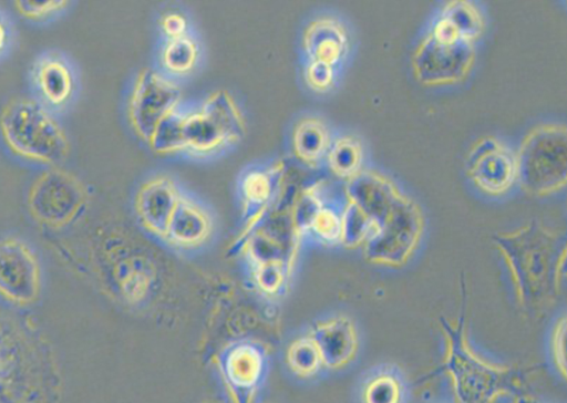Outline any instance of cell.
I'll use <instances>...</instances> for the list:
<instances>
[{
	"mask_svg": "<svg viewBox=\"0 0 567 403\" xmlns=\"http://www.w3.org/2000/svg\"><path fill=\"white\" fill-rule=\"evenodd\" d=\"M343 216L365 259L401 267L414 254L424 229L419 205L385 175L361 169L347 179Z\"/></svg>",
	"mask_w": 567,
	"mask_h": 403,
	"instance_id": "obj_1",
	"label": "cell"
},
{
	"mask_svg": "<svg viewBox=\"0 0 567 403\" xmlns=\"http://www.w3.org/2000/svg\"><path fill=\"white\" fill-rule=\"evenodd\" d=\"M493 241L507 265L519 303L529 311L547 307L560 293L566 276V237L530 223L499 232Z\"/></svg>",
	"mask_w": 567,
	"mask_h": 403,
	"instance_id": "obj_2",
	"label": "cell"
},
{
	"mask_svg": "<svg viewBox=\"0 0 567 403\" xmlns=\"http://www.w3.org/2000/svg\"><path fill=\"white\" fill-rule=\"evenodd\" d=\"M444 335L443 370L455 403H506L524 392V372L481 356L467 339L465 318L440 319Z\"/></svg>",
	"mask_w": 567,
	"mask_h": 403,
	"instance_id": "obj_3",
	"label": "cell"
},
{
	"mask_svg": "<svg viewBox=\"0 0 567 403\" xmlns=\"http://www.w3.org/2000/svg\"><path fill=\"white\" fill-rule=\"evenodd\" d=\"M0 136L19 159L40 166H61L71 144L58 116L31 96L10 99L0 111Z\"/></svg>",
	"mask_w": 567,
	"mask_h": 403,
	"instance_id": "obj_4",
	"label": "cell"
},
{
	"mask_svg": "<svg viewBox=\"0 0 567 403\" xmlns=\"http://www.w3.org/2000/svg\"><path fill=\"white\" fill-rule=\"evenodd\" d=\"M517 180L536 196L563 189L567 182V131L561 124H544L523 138L516 154Z\"/></svg>",
	"mask_w": 567,
	"mask_h": 403,
	"instance_id": "obj_5",
	"label": "cell"
},
{
	"mask_svg": "<svg viewBox=\"0 0 567 403\" xmlns=\"http://www.w3.org/2000/svg\"><path fill=\"white\" fill-rule=\"evenodd\" d=\"M89 195L83 182L61 167L44 168L31 183L27 207L32 218L51 229L74 223L85 210Z\"/></svg>",
	"mask_w": 567,
	"mask_h": 403,
	"instance_id": "obj_6",
	"label": "cell"
},
{
	"mask_svg": "<svg viewBox=\"0 0 567 403\" xmlns=\"http://www.w3.org/2000/svg\"><path fill=\"white\" fill-rule=\"evenodd\" d=\"M31 97L55 116L70 113L80 96L81 74L75 60L64 50L40 51L28 69Z\"/></svg>",
	"mask_w": 567,
	"mask_h": 403,
	"instance_id": "obj_7",
	"label": "cell"
},
{
	"mask_svg": "<svg viewBox=\"0 0 567 403\" xmlns=\"http://www.w3.org/2000/svg\"><path fill=\"white\" fill-rule=\"evenodd\" d=\"M474 61V42L432 29L417 45L412 68L422 84L446 85L463 81Z\"/></svg>",
	"mask_w": 567,
	"mask_h": 403,
	"instance_id": "obj_8",
	"label": "cell"
},
{
	"mask_svg": "<svg viewBox=\"0 0 567 403\" xmlns=\"http://www.w3.org/2000/svg\"><path fill=\"white\" fill-rule=\"evenodd\" d=\"M179 87L151 69L137 75L128 101V118L135 133L150 141L158 123L176 110Z\"/></svg>",
	"mask_w": 567,
	"mask_h": 403,
	"instance_id": "obj_9",
	"label": "cell"
},
{
	"mask_svg": "<svg viewBox=\"0 0 567 403\" xmlns=\"http://www.w3.org/2000/svg\"><path fill=\"white\" fill-rule=\"evenodd\" d=\"M41 290V269L31 247L17 237L0 238V296L16 304L33 303Z\"/></svg>",
	"mask_w": 567,
	"mask_h": 403,
	"instance_id": "obj_10",
	"label": "cell"
},
{
	"mask_svg": "<svg viewBox=\"0 0 567 403\" xmlns=\"http://www.w3.org/2000/svg\"><path fill=\"white\" fill-rule=\"evenodd\" d=\"M466 173L481 192L492 196L503 195L517 180L516 154L499 140L483 137L468 153Z\"/></svg>",
	"mask_w": 567,
	"mask_h": 403,
	"instance_id": "obj_11",
	"label": "cell"
},
{
	"mask_svg": "<svg viewBox=\"0 0 567 403\" xmlns=\"http://www.w3.org/2000/svg\"><path fill=\"white\" fill-rule=\"evenodd\" d=\"M219 372L234 403H252L268 371L262 348L249 341L236 342L219 356Z\"/></svg>",
	"mask_w": 567,
	"mask_h": 403,
	"instance_id": "obj_12",
	"label": "cell"
},
{
	"mask_svg": "<svg viewBox=\"0 0 567 403\" xmlns=\"http://www.w3.org/2000/svg\"><path fill=\"white\" fill-rule=\"evenodd\" d=\"M321 356L323 369L340 370L357 356L359 335L354 322L337 314L317 321L308 332Z\"/></svg>",
	"mask_w": 567,
	"mask_h": 403,
	"instance_id": "obj_13",
	"label": "cell"
},
{
	"mask_svg": "<svg viewBox=\"0 0 567 403\" xmlns=\"http://www.w3.org/2000/svg\"><path fill=\"white\" fill-rule=\"evenodd\" d=\"M181 194L175 184L164 176L150 179L140 188L135 198V211L148 232L164 239Z\"/></svg>",
	"mask_w": 567,
	"mask_h": 403,
	"instance_id": "obj_14",
	"label": "cell"
},
{
	"mask_svg": "<svg viewBox=\"0 0 567 403\" xmlns=\"http://www.w3.org/2000/svg\"><path fill=\"white\" fill-rule=\"evenodd\" d=\"M212 231L213 219L208 210L195 199L181 194L164 240L178 249H197L207 242Z\"/></svg>",
	"mask_w": 567,
	"mask_h": 403,
	"instance_id": "obj_15",
	"label": "cell"
},
{
	"mask_svg": "<svg viewBox=\"0 0 567 403\" xmlns=\"http://www.w3.org/2000/svg\"><path fill=\"white\" fill-rule=\"evenodd\" d=\"M303 49L309 61L334 66L344 58L348 50L346 29L332 18H319L305 31Z\"/></svg>",
	"mask_w": 567,
	"mask_h": 403,
	"instance_id": "obj_16",
	"label": "cell"
},
{
	"mask_svg": "<svg viewBox=\"0 0 567 403\" xmlns=\"http://www.w3.org/2000/svg\"><path fill=\"white\" fill-rule=\"evenodd\" d=\"M281 174V165H277L268 170H251L244 176L240 188L249 230L267 214Z\"/></svg>",
	"mask_w": 567,
	"mask_h": 403,
	"instance_id": "obj_17",
	"label": "cell"
},
{
	"mask_svg": "<svg viewBox=\"0 0 567 403\" xmlns=\"http://www.w3.org/2000/svg\"><path fill=\"white\" fill-rule=\"evenodd\" d=\"M408 396V383L393 365L372 369L359 386L360 403H406Z\"/></svg>",
	"mask_w": 567,
	"mask_h": 403,
	"instance_id": "obj_18",
	"label": "cell"
},
{
	"mask_svg": "<svg viewBox=\"0 0 567 403\" xmlns=\"http://www.w3.org/2000/svg\"><path fill=\"white\" fill-rule=\"evenodd\" d=\"M331 142L329 128L324 122L316 117L299 121L292 133L296 157L312 167L326 158Z\"/></svg>",
	"mask_w": 567,
	"mask_h": 403,
	"instance_id": "obj_19",
	"label": "cell"
},
{
	"mask_svg": "<svg viewBox=\"0 0 567 403\" xmlns=\"http://www.w3.org/2000/svg\"><path fill=\"white\" fill-rule=\"evenodd\" d=\"M182 135L185 148L209 153L228 144L218 125L202 110L184 116Z\"/></svg>",
	"mask_w": 567,
	"mask_h": 403,
	"instance_id": "obj_20",
	"label": "cell"
},
{
	"mask_svg": "<svg viewBox=\"0 0 567 403\" xmlns=\"http://www.w3.org/2000/svg\"><path fill=\"white\" fill-rule=\"evenodd\" d=\"M200 110L218 125L228 143H235L244 136L243 116L233 97L226 91L212 93L205 100Z\"/></svg>",
	"mask_w": 567,
	"mask_h": 403,
	"instance_id": "obj_21",
	"label": "cell"
},
{
	"mask_svg": "<svg viewBox=\"0 0 567 403\" xmlns=\"http://www.w3.org/2000/svg\"><path fill=\"white\" fill-rule=\"evenodd\" d=\"M326 159L336 176L349 179L362 169V144L354 136H340L331 142Z\"/></svg>",
	"mask_w": 567,
	"mask_h": 403,
	"instance_id": "obj_22",
	"label": "cell"
},
{
	"mask_svg": "<svg viewBox=\"0 0 567 403\" xmlns=\"http://www.w3.org/2000/svg\"><path fill=\"white\" fill-rule=\"evenodd\" d=\"M446 19L460 35L471 42L476 41L484 31V20L480 9L472 2L455 0L447 2L440 14Z\"/></svg>",
	"mask_w": 567,
	"mask_h": 403,
	"instance_id": "obj_23",
	"label": "cell"
},
{
	"mask_svg": "<svg viewBox=\"0 0 567 403\" xmlns=\"http://www.w3.org/2000/svg\"><path fill=\"white\" fill-rule=\"evenodd\" d=\"M286 363L300 379L313 378L323 369L319 351L308 333L298 337L288 345Z\"/></svg>",
	"mask_w": 567,
	"mask_h": 403,
	"instance_id": "obj_24",
	"label": "cell"
},
{
	"mask_svg": "<svg viewBox=\"0 0 567 403\" xmlns=\"http://www.w3.org/2000/svg\"><path fill=\"white\" fill-rule=\"evenodd\" d=\"M70 0H16L17 13L35 25H47L61 19L72 6Z\"/></svg>",
	"mask_w": 567,
	"mask_h": 403,
	"instance_id": "obj_25",
	"label": "cell"
},
{
	"mask_svg": "<svg viewBox=\"0 0 567 403\" xmlns=\"http://www.w3.org/2000/svg\"><path fill=\"white\" fill-rule=\"evenodd\" d=\"M342 209L324 200L312 217L306 234L324 245L340 244Z\"/></svg>",
	"mask_w": 567,
	"mask_h": 403,
	"instance_id": "obj_26",
	"label": "cell"
},
{
	"mask_svg": "<svg viewBox=\"0 0 567 403\" xmlns=\"http://www.w3.org/2000/svg\"><path fill=\"white\" fill-rule=\"evenodd\" d=\"M183 120L184 116L174 110L158 123L148 141L154 152L166 155L185 149L182 135Z\"/></svg>",
	"mask_w": 567,
	"mask_h": 403,
	"instance_id": "obj_27",
	"label": "cell"
},
{
	"mask_svg": "<svg viewBox=\"0 0 567 403\" xmlns=\"http://www.w3.org/2000/svg\"><path fill=\"white\" fill-rule=\"evenodd\" d=\"M197 56L196 43L183 35L168 40L162 52V63L169 72L183 74L193 69Z\"/></svg>",
	"mask_w": 567,
	"mask_h": 403,
	"instance_id": "obj_28",
	"label": "cell"
},
{
	"mask_svg": "<svg viewBox=\"0 0 567 403\" xmlns=\"http://www.w3.org/2000/svg\"><path fill=\"white\" fill-rule=\"evenodd\" d=\"M18 42V29L12 16L0 7V64L13 53Z\"/></svg>",
	"mask_w": 567,
	"mask_h": 403,
	"instance_id": "obj_29",
	"label": "cell"
},
{
	"mask_svg": "<svg viewBox=\"0 0 567 403\" xmlns=\"http://www.w3.org/2000/svg\"><path fill=\"white\" fill-rule=\"evenodd\" d=\"M305 78L306 82L312 90L317 92H324L333 84L334 69L333 66L322 62L309 61L306 68Z\"/></svg>",
	"mask_w": 567,
	"mask_h": 403,
	"instance_id": "obj_30",
	"label": "cell"
},
{
	"mask_svg": "<svg viewBox=\"0 0 567 403\" xmlns=\"http://www.w3.org/2000/svg\"><path fill=\"white\" fill-rule=\"evenodd\" d=\"M565 338L566 317L561 316L557 319L551 332L550 353L555 368L563 379L566 378Z\"/></svg>",
	"mask_w": 567,
	"mask_h": 403,
	"instance_id": "obj_31",
	"label": "cell"
},
{
	"mask_svg": "<svg viewBox=\"0 0 567 403\" xmlns=\"http://www.w3.org/2000/svg\"><path fill=\"white\" fill-rule=\"evenodd\" d=\"M163 30L169 39L185 35L186 20L182 14L169 13L166 14L162 22Z\"/></svg>",
	"mask_w": 567,
	"mask_h": 403,
	"instance_id": "obj_32",
	"label": "cell"
},
{
	"mask_svg": "<svg viewBox=\"0 0 567 403\" xmlns=\"http://www.w3.org/2000/svg\"><path fill=\"white\" fill-rule=\"evenodd\" d=\"M506 403H546V402H544L540 399H538L537 396L532 395L530 393L524 391V392L515 395L511 400H508Z\"/></svg>",
	"mask_w": 567,
	"mask_h": 403,
	"instance_id": "obj_33",
	"label": "cell"
},
{
	"mask_svg": "<svg viewBox=\"0 0 567 403\" xmlns=\"http://www.w3.org/2000/svg\"><path fill=\"white\" fill-rule=\"evenodd\" d=\"M207 403H216V402H207Z\"/></svg>",
	"mask_w": 567,
	"mask_h": 403,
	"instance_id": "obj_34",
	"label": "cell"
}]
</instances>
